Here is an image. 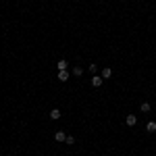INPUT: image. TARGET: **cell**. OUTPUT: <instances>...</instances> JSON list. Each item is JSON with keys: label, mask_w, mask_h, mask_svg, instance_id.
Here are the masks:
<instances>
[{"label": "cell", "mask_w": 156, "mask_h": 156, "mask_svg": "<svg viewBox=\"0 0 156 156\" xmlns=\"http://www.w3.org/2000/svg\"><path fill=\"white\" fill-rule=\"evenodd\" d=\"M135 123H137V117H135L133 112H129V115L125 117V125H127V127H135Z\"/></svg>", "instance_id": "obj_1"}, {"label": "cell", "mask_w": 156, "mask_h": 156, "mask_svg": "<svg viewBox=\"0 0 156 156\" xmlns=\"http://www.w3.org/2000/svg\"><path fill=\"white\" fill-rule=\"evenodd\" d=\"M69 77H71V73H69V71H58V73H56V79L62 81V83H65V81H69Z\"/></svg>", "instance_id": "obj_2"}, {"label": "cell", "mask_w": 156, "mask_h": 156, "mask_svg": "<svg viewBox=\"0 0 156 156\" xmlns=\"http://www.w3.org/2000/svg\"><path fill=\"white\" fill-rule=\"evenodd\" d=\"M102 83H104L102 75H94V77H92V85H94V87H100Z\"/></svg>", "instance_id": "obj_3"}, {"label": "cell", "mask_w": 156, "mask_h": 156, "mask_svg": "<svg viewBox=\"0 0 156 156\" xmlns=\"http://www.w3.org/2000/svg\"><path fill=\"white\" fill-rule=\"evenodd\" d=\"M56 69H58V71H67V69H69V62L65 58H60L58 62H56Z\"/></svg>", "instance_id": "obj_4"}, {"label": "cell", "mask_w": 156, "mask_h": 156, "mask_svg": "<svg viewBox=\"0 0 156 156\" xmlns=\"http://www.w3.org/2000/svg\"><path fill=\"white\" fill-rule=\"evenodd\" d=\"M60 115H62V112H60L58 108H52V110H50V119H52V121H58Z\"/></svg>", "instance_id": "obj_5"}, {"label": "cell", "mask_w": 156, "mask_h": 156, "mask_svg": "<svg viewBox=\"0 0 156 156\" xmlns=\"http://www.w3.org/2000/svg\"><path fill=\"white\" fill-rule=\"evenodd\" d=\"M110 77H112V69L110 67H104L102 69V79H110Z\"/></svg>", "instance_id": "obj_6"}, {"label": "cell", "mask_w": 156, "mask_h": 156, "mask_svg": "<svg viewBox=\"0 0 156 156\" xmlns=\"http://www.w3.org/2000/svg\"><path fill=\"white\" fill-rule=\"evenodd\" d=\"M54 140H56V142H65V140H67V133L65 131H56L54 133Z\"/></svg>", "instance_id": "obj_7"}, {"label": "cell", "mask_w": 156, "mask_h": 156, "mask_svg": "<svg viewBox=\"0 0 156 156\" xmlns=\"http://www.w3.org/2000/svg\"><path fill=\"white\" fill-rule=\"evenodd\" d=\"M71 73H73V75H75V77H79V75H83V69H81L79 65H75V67H73V69H71Z\"/></svg>", "instance_id": "obj_8"}, {"label": "cell", "mask_w": 156, "mask_h": 156, "mask_svg": "<svg viewBox=\"0 0 156 156\" xmlns=\"http://www.w3.org/2000/svg\"><path fill=\"white\" fill-rule=\"evenodd\" d=\"M146 131H148V133H154L156 131V123H154V121H150V123L146 125Z\"/></svg>", "instance_id": "obj_9"}, {"label": "cell", "mask_w": 156, "mask_h": 156, "mask_svg": "<svg viewBox=\"0 0 156 156\" xmlns=\"http://www.w3.org/2000/svg\"><path fill=\"white\" fill-rule=\"evenodd\" d=\"M150 104H148V102H144V104H142V106H140V110H142V112H150Z\"/></svg>", "instance_id": "obj_10"}, {"label": "cell", "mask_w": 156, "mask_h": 156, "mask_svg": "<svg viewBox=\"0 0 156 156\" xmlns=\"http://www.w3.org/2000/svg\"><path fill=\"white\" fill-rule=\"evenodd\" d=\"M65 144H67V146H73V144H75V137H73V135H67V140H65Z\"/></svg>", "instance_id": "obj_11"}]
</instances>
